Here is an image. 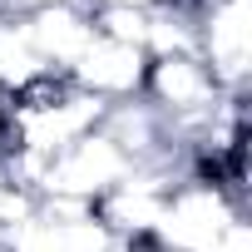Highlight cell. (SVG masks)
Returning a JSON list of instances; mask_svg holds the SVG:
<instances>
[{"label": "cell", "mask_w": 252, "mask_h": 252, "mask_svg": "<svg viewBox=\"0 0 252 252\" xmlns=\"http://www.w3.org/2000/svg\"><path fill=\"white\" fill-rule=\"evenodd\" d=\"M20 25H25L30 50H35L55 74H64V69L89 50V40H94V20H89V5H84V0H55V5H40V10L20 15Z\"/></svg>", "instance_id": "cell-4"}, {"label": "cell", "mask_w": 252, "mask_h": 252, "mask_svg": "<svg viewBox=\"0 0 252 252\" xmlns=\"http://www.w3.org/2000/svg\"><path fill=\"white\" fill-rule=\"evenodd\" d=\"M232 218H247V208L218 188V183H198V178H183L168 203H163V218H158V232L154 242L163 252H203Z\"/></svg>", "instance_id": "cell-2"}, {"label": "cell", "mask_w": 252, "mask_h": 252, "mask_svg": "<svg viewBox=\"0 0 252 252\" xmlns=\"http://www.w3.org/2000/svg\"><path fill=\"white\" fill-rule=\"evenodd\" d=\"M144 74H149V50L144 45H124V40H104L94 35L89 50L64 69V79L104 104H124V99H144Z\"/></svg>", "instance_id": "cell-3"}, {"label": "cell", "mask_w": 252, "mask_h": 252, "mask_svg": "<svg viewBox=\"0 0 252 252\" xmlns=\"http://www.w3.org/2000/svg\"><path fill=\"white\" fill-rule=\"evenodd\" d=\"M20 5L25 0H0V15H20Z\"/></svg>", "instance_id": "cell-7"}, {"label": "cell", "mask_w": 252, "mask_h": 252, "mask_svg": "<svg viewBox=\"0 0 252 252\" xmlns=\"http://www.w3.org/2000/svg\"><path fill=\"white\" fill-rule=\"evenodd\" d=\"M129 173H134V158L124 154L104 129H94V134L74 139L69 149H60L45 163V178L35 183V203L40 198H64V203L94 208L104 193H114Z\"/></svg>", "instance_id": "cell-1"}, {"label": "cell", "mask_w": 252, "mask_h": 252, "mask_svg": "<svg viewBox=\"0 0 252 252\" xmlns=\"http://www.w3.org/2000/svg\"><path fill=\"white\" fill-rule=\"evenodd\" d=\"M203 252H252V222H247V218H232Z\"/></svg>", "instance_id": "cell-5"}, {"label": "cell", "mask_w": 252, "mask_h": 252, "mask_svg": "<svg viewBox=\"0 0 252 252\" xmlns=\"http://www.w3.org/2000/svg\"><path fill=\"white\" fill-rule=\"evenodd\" d=\"M84 5H89V10H144V15H149V10L163 5V0H84Z\"/></svg>", "instance_id": "cell-6"}]
</instances>
